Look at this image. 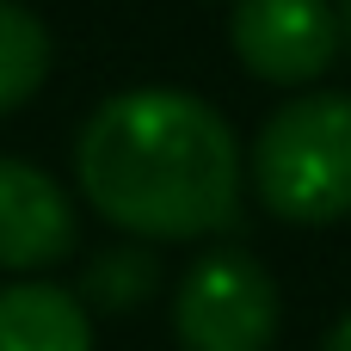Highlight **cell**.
Returning a JSON list of instances; mask_svg holds the SVG:
<instances>
[{
    "instance_id": "cell-1",
    "label": "cell",
    "mask_w": 351,
    "mask_h": 351,
    "mask_svg": "<svg viewBox=\"0 0 351 351\" xmlns=\"http://www.w3.org/2000/svg\"><path fill=\"white\" fill-rule=\"evenodd\" d=\"M74 185L136 241H204L241 222V142L210 99L130 86L80 123Z\"/></svg>"
},
{
    "instance_id": "cell-2",
    "label": "cell",
    "mask_w": 351,
    "mask_h": 351,
    "mask_svg": "<svg viewBox=\"0 0 351 351\" xmlns=\"http://www.w3.org/2000/svg\"><path fill=\"white\" fill-rule=\"evenodd\" d=\"M247 173L278 222L321 228L351 216V93L284 99L259 123Z\"/></svg>"
},
{
    "instance_id": "cell-3",
    "label": "cell",
    "mask_w": 351,
    "mask_h": 351,
    "mask_svg": "<svg viewBox=\"0 0 351 351\" xmlns=\"http://www.w3.org/2000/svg\"><path fill=\"white\" fill-rule=\"evenodd\" d=\"M173 333L179 351H271L278 339L271 271L241 247L204 253L173 290Z\"/></svg>"
},
{
    "instance_id": "cell-4",
    "label": "cell",
    "mask_w": 351,
    "mask_h": 351,
    "mask_svg": "<svg viewBox=\"0 0 351 351\" xmlns=\"http://www.w3.org/2000/svg\"><path fill=\"white\" fill-rule=\"evenodd\" d=\"M228 43L253 80L308 86L339 62V12L333 0H234Z\"/></svg>"
},
{
    "instance_id": "cell-5",
    "label": "cell",
    "mask_w": 351,
    "mask_h": 351,
    "mask_svg": "<svg viewBox=\"0 0 351 351\" xmlns=\"http://www.w3.org/2000/svg\"><path fill=\"white\" fill-rule=\"evenodd\" d=\"M80 247L74 197L31 160L0 154V271H49Z\"/></svg>"
},
{
    "instance_id": "cell-6",
    "label": "cell",
    "mask_w": 351,
    "mask_h": 351,
    "mask_svg": "<svg viewBox=\"0 0 351 351\" xmlns=\"http://www.w3.org/2000/svg\"><path fill=\"white\" fill-rule=\"evenodd\" d=\"M0 351H93V315L62 284H6L0 290Z\"/></svg>"
},
{
    "instance_id": "cell-7",
    "label": "cell",
    "mask_w": 351,
    "mask_h": 351,
    "mask_svg": "<svg viewBox=\"0 0 351 351\" xmlns=\"http://www.w3.org/2000/svg\"><path fill=\"white\" fill-rule=\"evenodd\" d=\"M49 25L31 6L0 0V117L37 99V86L49 80Z\"/></svg>"
},
{
    "instance_id": "cell-8",
    "label": "cell",
    "mask_w": 351,
    "mask_h": 351,
    "mask_svg": "<svg viewBox=\"0 0 351 351\" xmlns=\"http://www.w3.org/2000/svg\"><path fill=\"white\" fill-rule=\"evenodd\" d=\"M148 284H154V265H148L142 253L99 259V265L86 271V296H93V302H105V308H130V302H136Z\"/></svg>"
},
{
    "instance_id": "cell-9",
    "label": "cell",
    "mask_w": 351,
    "mask_h": 351,
    "mask_svg": "<svg viewBox=\"0 0 351 351\" xmlns=\"http://www.w3.org/2000/svg\"><path fill=\"white\" fill-rule=\"evenodd\" d=\"M321 351H351V315L333 327V333H327V346H321Z\"/></svg>"
},
{
    "instance_id": "cell-10",
    "label": "cell",
    "mask_w": 351,
    "mask_h": 351,
    "mask_svg": "<svg viewBox=\"0 0 351 351\" xmlns=\"http://www.w3.org/2000/svg\"><path fill=\"white\" fill-rule=\"evenodd\" d=\"M333 12H339V49H351V0H339Z\"/></svg>"
}]
</instances>
